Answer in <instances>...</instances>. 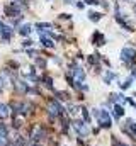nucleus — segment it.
<instances>
[{
  "instance_id": "15",
  "label": "nucleus",
  "mask_w": 136,
  "mask_h": 146,
  "mask_svg": "<svg viewBox=\"0 0 136 146\" xmlns=\"http://www.w3.org/2000/svg\"><path fill=\"white\" fill-rule=\"evenodd\" d=\"M112 78H114V75H112V72H107L105 75H104V82H105V83H109V82H111Z\"/></svg>"
},
{
  "instance_id": "28",
  "label": "nucleus",
  "mask_w": 136,
  "mask_h": 146,
  "mask_svg": "<svg viewBox=\"0 0 136 146\" xmlns=\"http://www.w3.org/2000/svg\"><path fill=\"white\" fill-rule=\"evenodd\" d=\"M123 146H126V145H123Z\"/></svg>"
},
{
  "instance_id": "21",
  "label": "nucleus",
  "mask_w": 136,
  "mask_h": 146,
  "mask_svg": "<svg viewBox=\"0 0 136 146\" xmlns=\"http://www.w3.org/2000/svg\"><path fill=\"white\" fill-rule=\"evenodd\" d=\"M87 60H89V63H90V65H95V63H97V58H95V56H89Z\"/></svg>"
},
{
  "instance_id": "13",
  "label": "nucleus",
  "mask_w": 136,
  "mask_h": 146,
  "mask_svg": "<svg viewBox=\"0 0 136 146\" xmlns=\"http://www.w3.org/2000/svg\"><path fill=\"white\" fill-rule=\"evenodd\" d=\"M89 19H90L92 22H97V21L101 19V14H99V12H90V14H89Z\"/></svg>"
},
{
  "instance_id": "11",
  "label": "nucleus",
  "mask_w": 136,
  "mask_h": 146,
  "mask_svg": "<svg viewBox=\"0 0 136 146\" xmlns=\"http://www.w3.org/2000/svg\"><path fill=\"white\" fill-rule=\"evenodd\" d=\"M123 114H124V110H123V107H121L119 104H116V106H114V115H116V117H121Z\"/></svg>"
},
{
  "instance_id": "22",
  "label": "nucleus",
  "mask_w": 136,
  "mask_h": 146,
  "mask_svg": "<svg viewBox=\"0 0 136 146\" xmlns=\"http://www.w3.org/2000/svg\"><path fill=\"white\" fill-rule=\"evenodd\" d=\"M121 87H123V88H129V87H131V80H126L124 83H121Z\"/></svg>"
},
{
  "instance_id": "8",
  "label": "nucleus",
  "mask_w": 136,
  "mask_h": 146,
  "mask_svg": "<svg viewBox=\"0 0 136 146\" xmlns=\"http://www.w3.org/2000/svg\"><path fill=\"white\" fill-rule=\"evenodd\" d=\"M33 33V26L31 24H24L21 29H19V34H22V36H29Z\"/></svg>"
},
{
  "instance_id": "1",
  "label": "nucleus",
  "mask_w": 136,
  "mask_h": 146,
  "mask_svg": "<svg viewBox=\"0 0 136 146\" xmlns=\"http://www.w3.org/2000/svg\"><path fill=\"white\" fill-rule=\"evenodd\" d=\"M95 119H97V122L101 124V127H111V115L107 114V110H104V109H97L95 110Z\"/></svg>"
},
{
  "instance_id": "3",
  "label": "nucleus",
  "mask_w": 136,
  "mask_h": 146,
  "mask_svg": "<svg viewBox=\"0 0 136 146\" xmlns=\"http://www.w3.org/2000/svg\"><path fill=\"white\" fill-rule=\"evenodd\" d=\"M49 114L51 115H61L63 114V107L58 104V100H49Z\"/></svg>"
},
{
  "instance_id": "25",
  "label": "nucleus",
  "mask_w": 136,
  "mask_h": 146,
  "mask_svg": "<svg viewBox=\"0 0 136 146\" xmlns=\"http://www.w3.org/2000/svg\"><path fill=\"white\" fill-rule=\"evenodd\" d=\"M65 2H67V3H71V2H73V0H65Z\"/></svg>"
},
{
  "instance_id": "4",
  "label": "nucleus",
  "mask_w": 136,
  "mask_h": 146,
  "mask_svg": "<svg viewBox=\"0 0 136 146\" xmlns=\"http://www.w3.org/2000/svg\"><path fill=\"white\" fill-rule=\"evenodd\" d=\"M5 14L9 15V17H15V15H19V7H17V3H9V5H5Z\"/></svg>"
},
{
  "instance_id": "7",
  "label": "nucleus",
  "mask_w": 136,
  "mask_h": 146,
  "mask_svg": "<svg viewBox=\"0 0 136 146\" xmlns=\"http://www.w3.org/2000/svg\"><path fill=\"white\" fill-rule=\"evenodd\" d=\"M0 33H2L3 41H9V39L12 37V27H9V26H5V24H0Z\"/></svg>"
},
{
  "instance_id": "14",
  "label": "nucleus",
  "mask_w": 136,
  "mask_h": 146,
  "mask_svg": "<svg viewBox=\"0 0 136 146\" xmlns=\"http://www.w3.org/2000/svg\"><path fill=\"white\" fill-rule=\"evenodd\" d=\"M128 127L131 129V133H133V134L136 136V124L133 122V121H131V119H128Z\"/></svg>"
},
{
  "instance_id": "6",
  "label": "nucleus",
  "mask_w": 136,
  "mask_h": 146,
  "mask_svg": "<svg viewBox=\"0 0 136 146\" xmlns=\"http://www.w3.org/2000/svg\"><path fill=\"white\" fill-rule=\"evenodd\" d=\"M73 127L78 131V134H82V136H85L87 133H89V127H87V124H83L82 121H73Z\"/></svg>"
},
{
  "instance_id": "27",
  "label": "nucleus",
  "mask_w": 136,
  "mask_h": 146,
  "mask_svg": "<svg viewBox=\"0 0 136 146\" xmlns=\"http://www.w3.org/2000/svg\"><path fill=\"white\" fill-rule=\"evenodd\" d=\"M33 146H37V145H33Z\"/></svg>"
},
{
  "instance_id": "9",
  "label": "nucleus",
  "mask_w": 136,
  "mask_h": 146,
  "mask_svg": "<svg viewBox=\"0 0 136 146\" xmlns=\"http://www.w3.org/2000/svg\"><path fill=\"white\" fill-rule=\"evenodd\" d=\"M41 44L46 46V48H55V42L49 37H44V34H41Z\"/></svg>"
},
{
  "instance_id": "16",
  "label": "nucleus",
  "mask_w": 136,
  "mask_h": 146,
  "mask_svg": "<svg viewBox=\"0 0 136 146\" xmlns=\"http://www.w3.org/2000/svg\"><path fill=\"white\" fill-rule=\"evenodd\" d=\"M0 138H7V127L3 124H0Z\"/></svg>"
},
{
  "instance_id": "19",
  "label": "nucleus",
  "mask_w": 136,
  "mask_h": 146,
  "mask_svg": "<svg viewBox=\"0 0 136 146\" xmlns=\"http://www.w3.org/2000/svg\"><path fill=\"white\" fill-rule=\"evenodd\" d=\"M36 27H39V29H48V27H51V24H48V22H39V24H36Z\"/></svg>"
},
{
  "instance_id": "23",
  "label": "nucleus",
  "mask_w": 136,
  "mask_h": 146,
  "mask_svg": "<svg viewBox=\"0 0 136 146\" xmlns=\"http://www.w3.org/2000/svg\"><path fill=\"white\" fill-rule=\"evenodd\" d=\"M85 3H89V5H97L99 3V0H83Z\"/></svg>"
},
{
  "instance_id": "17",
  "label": "nucleus",
  "mask_w": 136,
  "mask_h": 146,
  "mask_svg": "<svg viewBox=\"0 0 136 146\" xmlns=\"http://www.w3.org/2000/svg\"><path fill=\"white\" fill-rule=\"evenodd\" d=\"M44 83H46L48 88H53V80H51L49 76H44Z\"/></svg>"
},
{
  "instance_id": "24",
  "label": "nucleus",
  "mask_w": 136,
  "mask_h": 146,
  "mask_svg": "<svg viewBox=\"0 0 136 146\" xmlns=\"http://www.w3.org/2000/svg\"><path fill=\"white\" fill-rule=\"evenodd\" d=\"M31 44H33V41H29V39H27V41H24V46H31Z\"/></svg>"
},
{
  "instance_id": "26",
  "label": "nucleus",
  "mask_w": 136,
  "mask_h": 146,
  "mask_svg": "<svg viewBox=\"0 0 136 146\" xmlns=\"http://www.w3.org/2000/svg\"><path fill=\"white\" fill-rule=\"evenodd\" d=\"M135 12H136V5H135Z\"/></svg>"
},
{
  "instance_id": "12",
  "label": "nucleus",
  "mask_w": 136,
  "mask_h": 146,
  "mask_svg": "<svg viewBox=\"0 0 136 146\" xmlns=\"http://www.w3.org/2000/svg\"><path fill=\"white\" fill-rule=\"evenodd\" d=\"M7 115H9V107L0 104V117H7Z\"/></svg>"
},
{
  "instance_id": "18",
  "label": "nucleus",
  "mask_w": 136,
  "mask_h": 146,
  "mask_svg": "<svg viewBox=\"0 0 136 146\" xmlns=\"http://www.w3.org/2000/svg\"><path fill=\"white\" fill-rule=\"evenodd\" d=\"M14 146H26V141H24L22 138H17V139L14 141Z\"/></svg>"
},
{
  "instance_id": "2",
  "label": "nucleus",
  "mask_w": 136,
  "mask_h": 146,
  "mask_svg": "<svg viewBox=\"0 0 136 146\" xmlns=\"http://www.w3.org/2000/svg\"><path fill=\"white\" fill-rule=\"evenodd\" d=\"M121 58H123L124 61L131 63V61L136 58V51H135V49H131V48H124V49L121 51Z\"/></svg>"
},
{
  "instance_id": "20",
  "label": "nucleus",
  "mask_w": 136,
  "mask_h": 146,
  "mask_svg": "<svg viewBox=\"0 0 136 146\" xmlns=\"http://www.w3.org/2000/svg\"><path fill=\"white\" fill-rule=\"evenodd\" d=\"M82 114H83V119H85V124H87V122H89V119H90V117H89V112H87V109H82Z\"/></svg>"
},
{
  "instance_id": "10",
  "label": "nucleus",
  "mask_w": 136,
  "mask_h": 146,
  "mask_svg": "<svg viewBox=\"0 0 136 146\" xmlns=\"http://www.w3.org/2000/svg\"><path fill=\"white\" fill-rule=\"evenodd\" d=\"M104 42H105L104 36H102V34H99V33H95V34H94V44H99V46H102Z\"/></svg>"
},
{
  "instance_id": "5",
  "label": "nucleus",
  "mask_w": 136,
  "mask_h": 146,
  "mask_svg": "<svg viewBox=\"0 0 136 146\" xmlns=\"http://www.w3.org/2000/svg\"><path fill=\"white\" fill-rule=\"evenodd\" d=\"M71 75H73V78H75V82L77 83H82L83 80H85V72L82 70V68H73V70H70Z\"/></svg>"
}]
</instances>
